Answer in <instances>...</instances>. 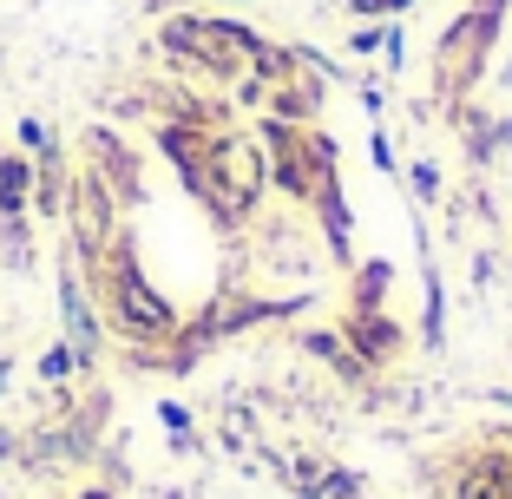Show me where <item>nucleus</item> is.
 <instances>
[{"instance_id":"nucleus-1","label":"nucleus","mask_w":512,"mask_h":499,"mask_svg":"<svg viewBox=\"0 0 512 499\" xmlns=\"http://www.w3.org/2000/svg\"><path fill=\"white\" fill-rule=\"evenodd\" d=\"M158 53L171 66H184L191 79H250L256 53H263V33L237 14H211V7H184V14L158 20Z\"/></svg>"},{"instance_id":"nucleus-2","label":"nucleus","mask_w":512,"mask_h":499,"mask_svg":"<svg viewBox=\"0 0 512 499\" xmlns=\"http://www.w3.org/2000/svg\"><path fill=\"white\" fill-rule=\"evenodd\" d=\"M92 296H99L106 322L125 335V342H171V335L184 329L178 303H171L165 289L145 276V263H138V237L132 230H119V237L106 243V270L92 276Z\"/></svg>"},{"instance_id":"nucleus-3","label":"nucleus","mask_w":512,"mask_h":499,"mask_svg":"<svg viewBox=\"0 0 512 499\" xmlns=\"http://www.w3.org/2000/svg\"><path fill=\"white\" fill-rule=\"evenodd\" d=\"M309 303H316V289H296V296H256V289H243V283H224V289H211V303L178 329V342H191L197 355H211V348L230 342V335L263 329V322H289Z\"/></svg>"},{"instance_id":"nucleus-4","label":"nucleus","mask_w":512,"mask_h":499,"mask_svg":"<svg viewBox=\"0 0 512 499\" xmlns=\"http://www.w3.org/2000/svg\"><path fill=\"white\" fill-rule=\"evenodd\" d=\"M60 335L73 342L79 375H92L99 355H106V316H99V296H92L86 270H79V257L66 243H60Z\"/></svg>"},{"instance_id":"nucleus-5","label":"nucleus","mask_w":512,"mask_h":499,"mask_svg":"<svg viewBox=\"0 0 512 499\" xmlns=\"http://www.w3.org/2000/svg\"><path fill=\"white\" fill-rule=\"evenodd\" d=\"M256 270L270 276H302V283L316 289V270L329 263V243L316 237V224H302V217H256Z\"/></svg>"},{"instance_id":"nucleus-6","label":"nucleus","mask_w":512,"mask_h":499,"mask_svg":"<svg viewBox=\"0 0 512 499\" xmlns=\"http://www.w3.org/2000/svg\"><path fill=\"white\" fill-rule=\"evenodd\" d=\"M86 165H99V178L119 191L125 211L145 204V184H138V178H145V165H138V152L119 138V125H92V132H86Z\"/></svg>"},{"instance_id":"nucleus-7","label":"nucleus","mask_w":512,"mask_h":499,"mask_svg":"<svg viewBox=\"0 0 512 499\" xmlns=\"http://www.w3.org/2000/svg\"><path fill=\"white\" fill-rule=\"evenodd\" d=\"M309 224H316V237L329 243V263H342V270H355V211H348V191H342V171H329V178L309 191Z\"/></svg>"},{"instance_id":"nucleus-8","label":"nucleus","mask_w":512,"mask_h":499,"mask_svg":"<svg viewBox=\"0 0 512 499\" xmlns=\"http://www.w3.org/2000/svg\"><path fill=\"white\" fill-rule=\"evenodd\" d=\"M342 335H348V348H355V355H362V362L375 368V375H381V368H388L394 355L407 348V329L388 316V309H348Z\"/></svg>"},{"instance_id":"nucleus-9","label":"nucleus","mask_w":512,"mask_h":499,"mask_svg":"<svg viewBox=\"0 0 512 499\" xmlns=\"http://www.w3.org/2000/svg\"><path fill=\"white\" fill-rule=\"evenodd\" d=\"M453 499H512V454H506V447H486V454L460 460V473H453Z\"/></svg>"},{"instance_id":"nucleus-10","label":"nucleus","mask_w":512,"mask_h":499,"mask_svg":"<svg viewBox=\"0 0 512 499\" xmlns=\"http://www.w3.org/2000/svg\"><path fill=\"white\" fill-rule=\"evenodd\" d=\"M296 342H302V355H316V362L329 368L335 381H348V388H368V381H375V368H368L362 355L348 348V335H342V329H302Z\"/></svg>"},{"instance_id":"nucleus-11","label":"nucleus","mask_w":512,"mask_h":499,"mask_svg":"<svg viewBox=\"0 0 512 499\" xmlns=\"http://www.w3.org/2000/svg\"><path fill=\"white\" fill-rule=\"evenodd\" d=\"M66 191H73V165H66V152L53 145V152L33 158V217H40V224H66Z\"/></svg>"},{"instance_id":"nucleus-12","label":"nucleus","mask_w":512,"mask_h":499,"mask_svg":"<svg viewBox=\"0 0 512 499\" xmlns=\"http://www.w3.org/2000/svg\"><path fill=\"white\" fill-rule=\"evenodd\" d=\"M421 348L427 355L447 348V283H440L434 257H427V237H421Z\"/></svg>"},{"instance_id":"nucleus-13","label":"nucleus","mask_w":512,"mask_h":499,"mask_svg":"<svg viewBox=\"0 0 512 499\" xmlns=\"http://www.w3.org/2000/svg\"><path fill=\"white\" fill-rule=\"evenodd\" d=\"M0 217H33V158L20 152H0Z\"/></svg>"},{"instance_id":"nucleus-14","label":"nucleus","mask_w":512,"mask_h":499,"mask_svg":"<svg viewBox=\"0 0 512 499\" xmlns=\"http://www.w3.org/2000/svg\"><path fill=\"white\" fill-rule=\"evenodd\" d=\"M263 112H276V119H289V125H309L322 112V79H302V73L283 79V86L270 92V106H263Z\"/></svg>"},{"instance_id":"nucleus-15","label":"nucleus","mask_w":512,"mask_h":499,"mask_svg":"<svg viewBox=\"0 0 512 499\" xmlns=\"http://www.w3.org/2000/svg\"><path fill=\"white\" fill-rule=\"evenodd\" d=\"M388 289H394V257L355 263V296H348V309H388Z\"/></svg>"},{"instance_id":"nucleus-16","label":"nucleus","mask_w":512,"mask_h":499,"mask_svg":"<svg viewBox=\"0 0 512 499\" xmlns=\"http://www.w3.org/2000/svg\"><path fill=\"white\" fill-rule=\"evenodd\" d=\"M0 270H7V276H27L33 270V230H27V217H0Z\"/></svg>"},{"instance_id":"nucleus-17","label":"nucleus","mask_w":512,"mask_h":499,"mask_svg":"<svg viewBox=\"0 0 512 499\" xmlns=\"http://www.w3.org/2000/svg\"><path fill=\"white\" fill-rule=\"evenodd\" d=\"M33 375H40L46 388H66V381L79 375V362H73V342H66V335H60V342H46V348H40V362H33Z\"/></svg>"},{"instance_id":"nucleus-18","label":"nucleus","mask_w":512,"mask_h":499,"mask_svg":"<svg viewBox=\"0 0 512 499\" xmlns=\"http://www.w3.org/2000/svg\"><path fill=\"white\" fill-rule=\"evenodd\" d=\"M407 184H414V204H447V184H440L434 158H414V165H407Z\"/></svg>"},{"instance_id":"nucleus-19","label":"nucleus","mask_w":512,"mask_h":499,"mask_svg":"<svg viewBox=\"0 0 512 499\" xmlns=\"http://www.w3.org/2000/svg\"><path fill=\"white\" fill-rule=\"evenodd\" d=\"M14 138H20V152H27V158H40V152H53V145H60L46 119H20V125H14Z\"/></svg>"},{"instance_id":"nucleus-20","label":"nucleus","mask_w":512,"mask_h":499,"mask_svg":"<svg viewBox=\"0 0 512 499\" xmlns=\"http://www.w3.org/2000/svg\"><path fill=\"white\" fill-rule=\"evenodd\" d=\"M381 33H388V27H375V20H355V27H348V60H368V53H381Z\"/></svg>"},{"instance_id":"nucleus-21","label":"nucleus","mask_w":512,"mask_h":499,"mask_svg":"<svg viewBox=\"0 0 512 499\" xmlns=\"http://www.w3.org/2000/svg\"><path fill=\"white\" fill-rule=\"evenodd\" d=\"M322 499H362V473L329 467V473H322Z\"/></svg>"},{"instance_id":"nucleus-22","label":"nucleus","mask_w":512,"mask_h":499,"mask_svg":"<svg viewBox=\"0 0 512 499\" xmlns=\"http://www.w3.org/2000/svg\"><path fill=\"white\" fill-rule=\"evenodd\" d=\"M368 158H375V171H381V178H394V171H401V158H394V138L381 132V125L368 132Z\"/></svg>"},{"instance_id":"nucleus-23","label":"nucleus","mask_w":512,"mask_h":499,"mask_svg":"<svg viewBox=\"0 0 512 499\" xmlns=\"http://www.w3.org/2000/svg\"><path fill=\"white\" fill-rule=\"evenodd\" d=\"M381 60H388V79H401V73H407V33H401V27L381 33Z\"/></svg>"},{"instance_id":"nucleus-24","label":"nucleus","mask_w":512,"mask_h":499,"mask_svg":"<svg viewBox=\"0 0 512 499\" xmlns=\"http://www.w3.org/2000/svg\"><path fill=\"white\" fill-rule=\"evenodd\" d=\"M158 421H165L171 434H191V408H178V401H158Z\"/></svg>"},{"instance_id":"nucleus-25","label":"nucleus","mask_w":512,"mask_h":499,"mask_svg":"<svg viewBox=\"0 0 512 499\" xmlns=\"http://www.w3.org/2000/svg\"><path fill=\"white\" fill-rule=\"evenodd\" d=\"M348 14H355V20H375V14H388V0H348Z\"/></svg>"},{"instance_id":"nucleus-26","label":"nucleus","mask_w":512,"mask_h":499,"mask_svg":"<svg viewBox=\"0 0 512 499\" xmlns=\"http://www.w3.org/2000/svg\"><path fill=\"white\" fill-rule=\"evenodd\" d=\"M7 460H20V434L14 427H0V467H7Z\"/></svg>"},{"instance_id":"nucleus-27","label":"nucleus","mask_w":512,"mask_h":499,"mask_svg":"<svg viewBox=\"0 0 512 499\" xmlns=\"http://www.w3.org/2000/svg\"><path fill=\"white\" fill-rule=\"evenodd\" d=\"M493 276H499V263H493V257L480 250V257H473V283H493Z\"/></svg>"},{"instance_id":"nucleus-28","label":"nucleus","mask_w":512,"mask_h":499,"mask_svg":"<svg viewBox=\"0 0 512 499\" xmlns=\"http://www.w3.org/2000/svg\"><path fill=\"white\" fill-rule=\"evenodd\" d=\"M493 138H499V152H512V119H493Z\"/></svg>"},{"instance_id":"nucleus-29","label":"nucleus","mask_w":512,"mask_h":499,"mask_svg":"<svg viewBox=\"0 0 512 499\" xmlns=\"http://www.w3.org/2000/svg\"><path fill=\"white\" fill-rule=\"evenodd\" d=\"M467 7H480V14H499V20H506V7H512V0H467Z\"/></svg>"},{"instance_id":"nucleus-30","label":"nucleus","mask_w":512,"mask_h":499,"mask_svg":"<svg viewBox=\"0 0 512 499\" xmlns=\"http://www.w3.org/2000/svg\"><path fill=\"white\" fill-rule=\"evenodd\" d=\"M14 388V355H0V394Z\"/></svg>"},{"instance_id":"nucleus-31","label":"nucleus","mask_w":512,"mask_h":499,"mask_svg":"<svg viewBox=\"0 0 512 499\" xmlns=\"http://www.w3.org/2000/svg\"><path fill=\"white\" fill-rule=\"evenodd\" d=\"M73 499H112V486H79Z\"/></svg>"},{"instance_id":"nucleus-32","label":"nucleus","mask_w":512,"mask_h":499,"mask_svg":"<svg viewBox=\"0 0 512 499\" xmlns=\"http://www.w3.org/2000/svg\"><path fill=\"white\" fill-rule=\"evenodd\" d=\"M407 7H421V0H388V14H407Z\"/></svg>"},{"instance_id":"nucleus-33","label":"nucleus","mask_w":512,"mask_h":499,"mask_svg":"<svg viewBox=\"0 0 512 499\" xmlns=\"http://www.w3.org/2000/svg\"><path fill=\"white\" fill-rule=\"evenodd\" d=\"M204 7H217V0H204Z\"/></svg>"},{"instance_id":"nucleus-34","label":"nucleus","mask_w":512,"mask_h":499,"mask_svg":"<svg viewBox=\"0 0 512 499\" xmlns=\"http://www.w3.org/2000/svg\"><path fill=\"white\" fill-rule=\"evenodd\" d=\"M0 66H7V60H0Z\"/></svg>"}]
</instances>
